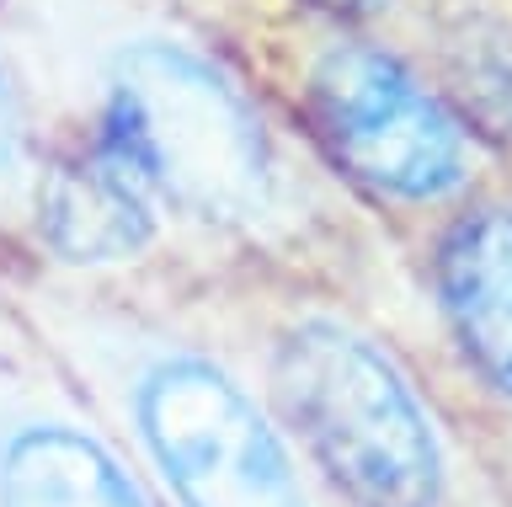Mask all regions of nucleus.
<instances>
[{"instance_id":"1","label":"nucleus","mask_w":512,"mask_h":507,"mask_svg":"<svg viewBox=\"0 0 512 507\" xmlns=\"http://www.w3.org/2000/svg\"><path fill=\"white\" fill-rule=\"evenodd\" d=\"M272 385L342 497L358 507H438V433L374 342L331 321H304L278 347Z\"/></svg>"},{"instance_id":"2","label":"nucleus","mask_w":512,"mask_h":507,"mask_svg":"<svg viewBox=\"0 0 512 507\" xmlns=\"http://www.w3.org/2000/svg\"><path fill=\"white\" fill-rule=\"evenodd\" d=\"M102 134L155 198L198 219H251L267 203V139L246 97L203 54L166 38L118 49Z\"/></svg>"},{"instance_id":"3","label":"nucleus","mask_w":512,"mask_h":507,"mask_svg":"<svg viewBox=\"0 0 512 507\" xmlns=\"http://www.w3.org/2000/svg\"><path fill=\"white\" fill-rule=\"evenodd\" d=\"M134 422L182 507H304L288 449L214 363L160 358L144 369Z\"/></svg>"},{"instance_id":"4","label":"nucleus","mask_w":512,"mask_h":507,"mask_svg":"<svg viewBox=\"0 0 512 507\" xmlns=\"http://www.w3.org/2000/svg\"><path fill=\"white\" fill-rule=\"evenodd\" d=\"M310 123L336 166L390 198H448L464 182V134L390 54L342 43L310 70Z\"/></svg>"},{"instance_id":"5","label":"nucleus","mask_w":512,"mask_h":507,"mask_svg":"<svg viewBox=\"0 0 512 507\" xmlns=\"http://www.w3.org/2000/svg\"><path fill=\"white\" fill-rule=\"evenodd\" d=\"M155 187L118 150V139H96L64 150L38 177V230L64 262H118L150 241Z\"/></svg>"},{"instance_id":"6","label":"nucleus","mask_w":512,"mask_h":507,"mask_svg":"<svg viewBox=\"0 0 512 507\" xmlns=\"http://www.w3.org/2000/svg\"><path fill=\"white\" fill-rule=\"evenodd\" d=\"M438 283L464 358L512 395V209L464 219L443 241Z\"/></svg>"},{"instance_id":"7","label":"nucleus","mask_w":512,"mask_h":507,"mask_svg":"<svg viewBox=\"0 0 512 507\" xmlns=\"http://www.w3.org/2000/svg\"><path fill=\"white\" fill-rule=\"evenodd\" d=\"M0 507H150L134 475L70 422H27L0 443Z\"/></svg>"},{"instance_id":"8","label":"nucleus","mask_w":512,"mask_h":507,"mask_svg":"<svg viewBox=\"0 0 512 507\" xmlns=\"http://www.w3.org/2000/svg\"><path fill=\"white\" fill-rule=\"evenodd\" d=\"M22 171V107H16L11 75L0 65V182Z\"/></svg>"},{"instance_id":"9","label":"nucleus","mask_w":512,"mask_h":507,"mask_svg":"<svg viewBox=\"0 0 512 507\" xmlns=\"http://www.w3.org/2000/svg\"><path fill=\"white\" fill-rule=\"evenodd\" d=\"M315 6L336 11V17H368V11H379L384 0H315Z\"/></svg>"}]
</instances>
